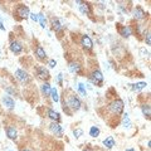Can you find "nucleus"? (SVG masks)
I'll use <instances>...</instances> for the list:
<instances>
[{
	"instance_id": "nucleus-1",
	"label": "nucleus",
	"mask_w": 151,
	"mask_h": 151,
	"mask_svg": "<svg viewBox=\"0 0 151 151\" xmlns=\"http://www.w3.org/2000/svg\"><path fill=\"white\" fill-rule=\"evenodd\" d=\"M62 106H63V110L68 113V115H72L73 112H77L81 110L82 107V101L77 94L73 93V92H65L63 93V101H62Z\"/></svg>"
},
{
	"instance_id": "nucleus-2",
	"label": "nucleus",
	"mask_w": 151,
	"mask_h": 151,
	"mask_svg": "<svg viewBox=\"0 0 151 151\" xmlns=\"http://www.w3.org/2000/svg\"><path fill=\"white\" fill-rule=\"evenodd\" d=\"M125 108V103L121 98H115L108 103V111H110L113 116H116V119H119L120 116H122Z\"/></svg>"
},
{
	"instance_id": "nucleus-3",
	"label": "nucleus",
	"mask_w": 151,
	"mask_h": 151,
	"mask_svg": "<svg viewBox=\"0 0 151 151\" xmlns=\"http://www.w3.org/2000/svg\"><path fill=\"white\" fill-rule=\"evenodd\" d=\"M88 79H89V82L93 83L94 86H97V87H102V84H103V74L100 69H92L91 72H89L88 74Z\"/></svg>"
},
{
	"instance_id": "nucleus-4",
	"label": "nucleus",
	"mask_w": 151,
	"mask_h": 151,
	"mask_svg": "<svg viewBox=\"0 0 151 151\" xmlns=\"http://www.w3.org/2000/svg\"><path fill=\"white\" fill-rule=\"evenodd\" d=\"M29 6L25 5V4H18L17 8L14 9V17H17L18 19H27L29 17Z\"/></svg>"
},
{
	"instance_id": "nucleus-5",
	"label": "nucleus",
	"mask_w": 151,
	"mask_h": 151,
	"mask_svg": "<svg viewBox=\"0 0 151 151\" xmlns=\"http://www.w3.org/2000/svg\"><path fill=\"white\" fill-rule=\"evenodd\" d=\"M34 73H35V76H37V78L40 79V81L48 82L49 78H50L49 70L47 69L44 65H37V67L34 68Z\"/></svg>"
},
{
	"instance_id": "nucleus-6",
	"label": "nucleus",
	"mask_w": 151,
	"mask_h": 151,
	"mask_svg": "<svg viewBox=\"0 0 151 151\" xmlns=\"http://www.w3.org/2000/svg\"><path fill=\"white\" fill-rule=\"evenodd\" d=\"M14 76H15V78L20 83H23V84H28V83L30 82V76H29V73H28L27 70L22 69V68H18L15 70V73H14Z\"/></svg>"
},
{
	"instance_id": "nucleus-7",
	"label": "nucleus",
	"mask_w": 151,
	"mask_h": 151,
	"mask_svg": "<svg viewBox=\"0 0 151 151\" xmlns=\"http://www.w3.org/2000/svg\"><path fill=\"white\" fill-rule=\"evenodd\" d=\"M76 4H78V9L83 15H88V17L92 15V9H91V4L89 3H84V1H79V0H77Z\"/></svg>"
},
{
	"instance_id": "nucleus-8",
	"label": "nucleus",
	"mask_w": 151,
	"mask_h": 151,
	"mask_svg": "<svg viewBox=\"0 0 151 151\" xmlns=\"http://www.w3.org/2000/svg\"><path fill=\"white\" fill-rule=\"evenodd\" d=\"M9 48H10V50H12V53H13V54L18 55V54H20L22 52H23L24 47H23V44H22L19 40H17V39H12V40H10V45H9Z\"/></svg>"
},
{
	"instance_id": "nucleus-9",
	"label": "nucleus",
	"mask_w": 151,
	"mask_h": 151,
	"mask_svg": "<svg viewBox=\"0 0 151 151\" xmlns=\"http://www.w3.org/2000/svg\"><path fill=\"white\" fill-rule=\"evenodd\" d=\"M79 44H81L82 48L86 49V50H91L93 48V42H92L91 37H89L88 34H82L81 40H79Z\"/></svg>"
},
{
	"instance_id": "nucleus-10",
	"label": "nucleus",
	"mask_w": 151,
	"mask_h": 151,
	"mask_svg": "<svg viewBox=\"0 0 151 151\" xmlns=\"http://www.w3.org/2000/svg\"><path fill=\"white\" fill-rule=\"evenodd\" d=\"M49 130L53 135L58 136V137H60V136H63V127L59 125V122H50L49 125Z\"/></svg>"
},
{
	"instance_id": "nucleus-11",
	"label": "nucleus",
	"mask_w": 151,
	"mask_h": 151,
	"mask_svg": "<svg viewBox=\"0 0 151 151\" xmlns=\"http://www.w3.org/2000/svg\"><path fill=\"white\" fill-rule=\"evenodd\" d=\"M134 18L136 19V20H139V22L146 20V18H147V13H146L141 6H136L134 9Z\"/></svg>"
},
{
	"instance_id": "nucleus-12",
	"label": "nucleus",
	"mask_w": 151,
	"mask_h": 151,
	"mask_svg": "<svg viewBox=\"0 0 151 151\" xmlns=\"http://www.w3.org/2000/svg\"><path fill=\"white\" fill-rule=\"evenodd\" d=\"M68 68L73 74H81L82 73V64L76 60H70L68 63Z\"/></svg>"
},
{
	"instance_id": "nucleus-13",
	"label": "nucleus",
	"mask_w": 151,
	"mask_h": 151,
	"mask_svg": "<svg viewBox=\"0 0 151 151\" xmlns=\"http://www.w3.org/2000/svg\"><path fill=\"white\" fill-rule=\"evenodd\" d=\"M34 54H35V58L38 60H40V62H44V60H47V53H45V50L43 49V47H42V45H37L35 47Z\"/></svg>"
},
{
	"instance_id": "nucleus-14",
	"label": "nucleus",
	"mask_w": 151,
	"mask_h": 151,
	"mask_svg": "<svg viewBox=\"0 0 151 151\" xmlns=\"http://www.w3.org/2000/svg\"><path fill=\"white\" fill-rule=\"evenodd\" d=\"M50 27H52V29H53L55 33H62V32H63V25H62V23H60L59 19L55 18V17H53V18L50 19Z\"/></svg>"
},
{
	"instance_id": "nucleus-15",
	"label": "nucleus",
	"mask_w": 151,
	"mask_h": 151,
	"mask_svg": "<svg viewBox=\"0 0 151 151\" xmlns=\"http://www.w3.org/2000/svg\"><path fill=\"white\" fill-rule=\"evenodd\" d=\"M119 34L122 38H130L132 35V28L130 25H120L119 27Z\"/></svg>"
},
{
	"instance_id": "nucleus-16",
	"label": "nucleus",
	"mask_w": 151,
	"mask_h": 151,
	"mask_svg": "<svg viewBox=\"0 0 151 151\" xmlns=\"http://www.w3.org/2000/svg\"><path fill=\"white\" fill-rule=\"evenodd\" d=\"M47 117L52 120V122H59L60 121V115L59 112L54 111L53 108H48L47 110Z\"/></svg>"
},
{
	"instance_id": "nucleus-17",
	"label": "nucleus",
	"mask_w": 151,
	"mask_h": 151,
	"mask_svg": "<svg viewBox=\"0 0 151 151\" xmlns=\"http://www.w3.org/2000/svg\"><path fill=\"white\" fill-rule=\"evenodd\" d=\"M1 103L6 108H9V110H13V108L15 107V101H14L10 96H3L1 97Z\"/></svg>"
},
{
	"instance_id": "nucleus-18",
	"label": "nucleus",
	"mask_w": 151,
	"mask_h": 151,
	"mask_svg": "<svg viewBox=\"0 0 151 151\" xmlns=\"http://www.w3.org/2000/svg\"><path fill=\"white\" fill-rule=\"evenodd\" d=\"M5 132H6V136L10 140H14L15 141L17 139H18V130L15 129V126H8L6 127V130H5Z\"/></svg>"
},
{
	"instance_id": "nucleus-19",
	"label": "nucleus",
	"mask_w": 151,
	"mask_h": 151,
	"mask_svg": "<svg viewBox=\"0 0 151 151\" xmlns=\"http://www.w3.org/2000/svg\"><path fill=\"white\" fill-rule=\"evenodd\" d=\"M141 111H142V115L149 120L150 116H151V107H150V103H144V105H141Z\"/></svg>"
},
{
	"instance_id": "nucleus-20",
	"label": "nucleus",
	"mask_w": 151,
	"mask_h": 151,
	"mask_svg": "<svg viewBox=\"0 0 151 151\" xmlns=\"http://www.w3.org/2000/svg\"><path fill=\"white\" fill-rule=\"evenodd\" d=\"M40 89H42V93H43V96L48 97L49 94H50V89H52L49 82H43V84L40 86Z\"/></svg>"
},
{
	"instance_id": "nucleus-21",
	"label": "nucleus",
	"mask_w": 151,
	"mask_h": 151,
	"mask_svg": "<svg viewBox=\"0 0 151 151\" xmlns=\"http://www.w3.org/2000/svg\"><path fill=\"white\" fill-rule=\"evenodd\" d=\"M102 144L105 145V147H107L108 150H110V149H112L113 146H115L116 142H115V139H113L112 136H108V137H106L105 140L102 141Z\"/></svg>"
},
{
	"instance_id": "nucleus-22",
	"label": "nucleus",
	"mask_w": 151,
	"mask_h": 151,
	"mask_svg": "<svg viewBox=\"0 0 151 151\" xmlns=\"http://www.w3.org/2000/svg\"><path fill=\"white\" fill-rule=\"evenodd\" d=\"M146 86H147V83H146V82H137V83L131 84V89L134 92H140L141 89H144Z\"/></svg>"
},
{
	"instance_id": "nucleus-23",
	"label": "nucleus",
	"mask_w": 151,
	"mask_h": 151,
	"mask_svg": "<svg viewBox=\"0 0 151 151\" xmlns=\"http://www.w3.org/2000/svg\"><path fill=\"white\" fill-rule=\"evenodd\" d=\"M121 125L124 127H129L131 126V120H130V116L129 113H122V119H121Z\"/></svg>"
},
{
	"instance_id": "nucleus-24",
	"label": "nucleus",
	"mask_w": 151,
	"mask_h": 151,
	"mask_svg": "<svg viewBox=\"0 0 151 151\" xmlns=\"http://www.w3.org/2000/svg\"><path fill=\"white\" fill-rule=\"evenodd\" d=\"M101 134V130L98 126H91V129H89V136L91 137H98Z\"/></svg>"
},
{
	"instance_id": "nucleus-25",
	"label": "nucleus",
	"mask_w": 151,
	"mask_h": 151,
	"mask_svg": "<svg viewBox=\"0 0 151 151\" xmlns=\"http://www.w3.org/2000/svg\"><path fill=\"white\" fill-rule=\"evenodd\" d=\"M50 98H52V101H53L54 103H58L59 102V94H58V91H57V88L54 87H52L50 89Z\"/></svg>"
},
{
	"instance_id": "nucleus-26",
	"label": "nucleus",
	"mask_w": 151,
	"mask_h": 151,
	"mask_svg": "<svg viewBox=\"0 0 151 151\" xmlns=\"http://www.w3.org/2000/svg\"><path fill=\"white\" fill-rule=\"evenodd\" d=\"M38 22H39L40 27L43 28V29H45V28H47V18H45L44 14L38 13Z\"/></svg>"
},
{
	"instance_id": "nucleus-27",
	"label": "nucleus",
	"mask_w": 151,
	"mask_h": 151,
	"mask_svg": "<svg viewBox=\"0 0 151 151\" xmlns=\"http://www.w3.org/2000/svg\"><path fill=\"white\" fill-rule=\"evenodd\" d=\"M77 91H78V93L81 94L82 97H86V96H87V89H86V86H84L83 83H81V82H79V83L77 84Z\"/></svg>"
},
{
	"instance_id": "nucleus-28",
	"label": "nucleus",
	"mask_w": 151,
	"mask_h": 151,
	"mask_svg": "<svg viewBox=\"0 0 151 151\" xmlns=\"http://www.w3.org/2000/svg\"><path fill=\"white\" fill-rule=\"evenodd\" d=\"M144 35H145V43L146 45H150L151 44V37H150V29H147V32L145 30L144 33Z\"/></svg>"
},
{
	"instance_id": "nucleus-29",
	"label": "nucleus",
	"mask_w": 151,
	"mask_h": 151,
	"mask_svg": "<svg viewBox=\"0 0 151 151\" xmlns=\"http://www.w3.org/2000/svg\"><path fill=\"white\" fill-rule=\"evenodd\" d=\"M82 135H83V130H81V129H74L73 130V136L76 139H79Z\"/></svg>"
},
{
	"instance_id": "nucleus-30",
	"label": "nucleus",
	"mask_w": 151,
	"mask_h": 151,
	"mask_svg": "<svg viewBox=\"0 0 151 151\" xmlns=\"http://www.w3.org/2000/svg\"><path fill=\"white\" fill-rule=\"evenodd\" d=\"M63 74L62 73H59L58 76H57V83H58V86H62L63 84Z\"/></svg>"
},
{
	"instance_id": "nucleus-31",
	"label": "nucleus",
	"mask_w": 151,
	"mask_h": 151,
	"mask_svg": "<svg viewBox=\"0 0 151 151\" xmlns=\"http://www.w3.org/2000/svg\"><path fill=\"white\" fill-rule=\"evenodd\" d=\"M29 17H30V19H32V20L34 22V23L38 22V14H35V13H30V14H29Z\"/></svg>"
},
{
	"instance_id": "nucleus-32",
	"label": "nucleus",
	"mask_w": 151,
	"mask_h": 151,
	"mask_svg": "<svg viewBox=\"0 0 151 151\" xmlns=\"http://www.w3.org/2000/svg\"><path fill=\"white\" fill-rule=\"evenodd\" d=\"M48 65L50 68H54L55 65H57V62H55V59H49L48 60Z\"/></svg>"
},
{
	"instance_id": "nucleus-33",
	"label": "nucleus",
	"mask_w": 151,
	"mask_h": 151,
	"mask_svg": "<svg viewBox=\"0 0 151 151\" xmlns=\"http://www.w3.org/2000/svg\"><path fill=\"white\" fill-rule=\"evenodd\" d=\"M0 30L5 32V25H4V23H3V19H1V17H0Z\"/></svg>"
},
{
	"instance_id": "nucleus-34",
	"label": "nucleus",
	"mask_w": 151,
	"mask_h": 151,
	"mask_svg": "<svg viewBox=\"0 0 151 151\" xmlns=\"http://www.w3.org/2000/svg\"><path fill=\"white\" fill-rule=\"evenodd\" d=\"M140 53L142 54V55H149V52L146 50L145 48H141V50H140Z\"/></svg>"
},
{
	"instance_id": "nucleus-35",
	"label": "nucleus",
	"mask_w": 151,
	"mask_h": 151,
	"mask_svg": "<svg viewBox=\"0 0 151 151\" xmlns=\"http://www.w3.org/2000/svg\"><path fill=\"white\" fill-rule=\"evenodd\" d=\"M125 151H135V149L134 147H130V149H126Z\"/></svg>"
},
{
	"instance_id": "nucleus-36",
	"label": "nucleus",
	"mask_w": 151,
	"mask_h": 151,
	"mask_svg": "<svg viewBox=\"0 0 151 151\" xmlns=\"http://www.w3.org/2000/svg\"><path fill=\"white\" fill-rule=\"evenodd\" d=\"M83 151H92L91 147H86V149H83Z\"/></svg>"
},
{
	"instance_id": "nucleus-37",
	"label": "nucleus",
	"mask_w": 151,
	"mask_h": 151,
	"mask_svg": "<svg viewBox=\"0 0 151 151\" xmlns=\"http://www.w3.org/2000/svg\"><path fill=\"white\" fill-rule=\"evenodd\" d=\"M22 151H30V150H29V149H23Z\"/></svg>"
}]
</instances>
